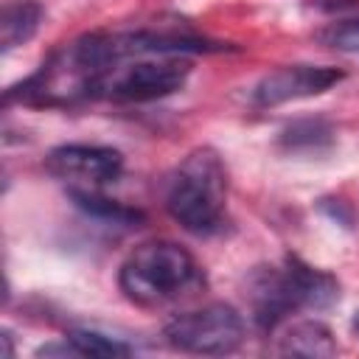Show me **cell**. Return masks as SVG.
<instances>
[{"mask_svg": "<svg viewBox=\"0 0 359 359\" xmlns=\"http://www.w3.org/2000/svg\"><path fill=\"white\" fill-rule=\"evenodd\" d=\"M45 171L67 188H104L123 174V154L98 143H62L45 154Z\"/></svg>", "mask_w": 359, "mask_h": 359, "instance_id": "52a82bcc", "label": "cell"}, {"mask_svg": "<svg viewBox=\"0 0 359 359\" xmlns=\"http://www.w3.org/2000/svg\"><path fill=\"white\" fill-rule=\"evenodd\" d=\"M275 353L328 359L337 353V339L331 328L320 320H294V323H283V328L275 334Z\"/></svg>", "mask_w": 359, "mask_h": 359, "instance_id": "9c48e42d", "label": "cell"}, {"mask_svg": "<svg viewBox=\"0 0 359 359\" xmlns=\"http://www.w3.org/2000/svg\"><path fill=\"white\" fill-rule=\"evenodd\" d=\"M118 286L135 306L160 309L199 292L205 272L182 244L154 238L126 255L118 269Z\"/></svg>", "mask_w": 359, "mask_h": 359, "instance_id": "3957f363", "label": "cell"}, {"mask_svg": "<svg viewBox=\"0 0 359 359\" xmlns=\"http://www.w3.org/2000/svg\"><path fill=\"white\" fill-rule=\"evenodd\" d=\"M3 342H6L3 356H6V359H11V356H14V351H11V331H3Z\"/></svg>", "mask_w": 359, "mask_h": 359, "instance_id": "9a60e30c", "label": "cell"}, {"mask_svg": "<svg viewBox=\"0 0 359 359\" xmlns=\"http://www.w3.org/2000/svg\"><path fill=\"white\" fill-rule=\"evenodd\" d=\"M123 59L121 31L81 34L56 48L28 79L8 87L6 104L73 107L90 98H104V87Z\"/></svg>", "mask_w": 359, "mask_h": 359, "instance_id": "6da1fadb", "label": "cell"}, {"mask_svg": "<svg viewBox=\"0 0 359 359\" xmlns=\"http://www.w3.org/2000/svg\"><path fill=\"white\" fill-rule=\"evenodd\" d=\"M67 196L90 219H98V222H107V224H118V227H135L137 222H143V213L137 208H129V205H123L118 199H109V196L98 194L95 188H67Z\"/></svg>", "mask_w": 359, "mask_h": 359, "instance_id": "8fae6325", "label": "cell"}, {"mask_svg": "<svg viewBox=\"0 0 359 359\" xmlns=\"http://www.w3.org/2000/svg\"><path fill=\"white\" fill-rule=\"evenodd\" d=\"M227 168L216 149L188 151L165 185L168 216L194 236H210L224 224Z\"/></svg>", "mask_w": 359, "mask_h": 359, "instance_id": "277c9868", "label": "cell"}, {"mask_svg": "<svg viewBox=\"0 0 359 359\" xmlns=\"http://www.w3.org/2000/svg\"><path fill=\"white\" fill-rule=\"evenodd\" d=\"M244 317L230 303H208L194 311L174 314L163 325V337L171 348L196 356H224L244 342Z\"/></svg>", "mask_w": 359, "mask_h": 359, "instance_id": "5b68a950", "label": "cell"}, {"mask_svg": "<svg viewBox=\"0 0 359 359\" xmlns=\"http://www.w3.org/2000/svg\"><path fill=\"white\" fill-rule=\"evenodd\" d=\"M342 70L328 65H283L278 70H269L250 93L252 107L272 109L289 101H303L328 93L334 84L342 81Z\"/></svg>", "mask_w": 359, "mask_h": 359, "instance_id": "ba28073f", "label": "cell"}, {"mask_svg": "<svg viewBox=\"0 0 359 359\" xmlns=\"http://www.w3.org/2000/svg\"><path fill=\"white\" fill-rule=\"evenodd\" d=\"M252 320L264 334H272L300 309L323 311L339 300V283L331 272L286 255L278 266H258L247 280Z\"/></svg>", "mask_w": 359, "mask_h": 359, "instance_id": "7a4b0ae2", "label": "cell"}, {"mask_svg": "<svg viewBox=\"0 0 359 359\" xmlns=\"http://www.w3.org/2000/svg\"><path fill=\"white\" fill-rule=\"evenodd\" d=\"M353 331H356V337H359V311H356V317H353Z\"/></svg>", "mask_w": 359, "mask_h": 359, "instance_id": "2e32d148", "label": "cell"}, {"mask_svg": "<svg viewBox=\"0 0 359 359\" xmlns=\"http://www.w3.org/2000/svg\"><path fill=\"white\" fill-rule=\"evenodd\" d=\"M188 76H191V65L182 56L137 59L135 65L118 67L109 76L104 87V98H112L118 104H149L182 90Z\"/></svg>", "mask_w": 359, "mask_h": 359, "instance_id": "8992f818", "label": "cell"}, {"mask_svg": "<svg viewBox=\"0 0 359 359\" xmlns=\"http://www.w3.org/2000/svg\"><path fill=\"white\" fill-rule=\"evenodd\" d=\"M65 342L70 345L73 356H129L132 353V345L90 328H76L65 334Z\"/></svg>", "mask_w": 359, "mask_h": 359, "instance_id": "4fadbf2b", "label": "cell"}, {"mask_svg": "<svg viewBox=\"0 0 359 359\" xmlns=\"http://www.w3.org/2000/svg\"><path fill=\"white\" fill-rule=\"evenodd\" d=\"M334 140V129L331 123H325L323 118H306V121H294L280 132V146L289 151H309V149H320L328 146Z\"/></svg>", "mask_w": 359, "mask_h": 359, "instance_id": "7c38bea8", "label": "cell"}, {"mask_svg": "<svg viewBox=\"0 0 359 359\" xmlns=\"http://www.w3.org/2000/svg\"><path fill=\"white\" fill-rule=\"evenodd\" d=\"M317 39L337 50V53H348V56H359V17L351 20H337L331 25H325L323 31H317Z\"/></svg>", "mask_w": 359, "mask_h": 359, "instance_id": "5bb4252c", "label": "cell"}, {"mask_svg": "<svg viewBox=\"0 0 359 359\" xmlns=\"http://www.w3.org/2000/svg\"><path fill=\"white\" fill-rule=\"evenodd\" d=\"M42 17H45V11L34 0H17V3L3 6V14H0V48L11 50V48H20L28 39H34V34L42 25Z\"/></svg>", "mask_w": 359, "mask_h": 359, "instance_id": "30bf717a", "label": "cell"}]
</instances>
